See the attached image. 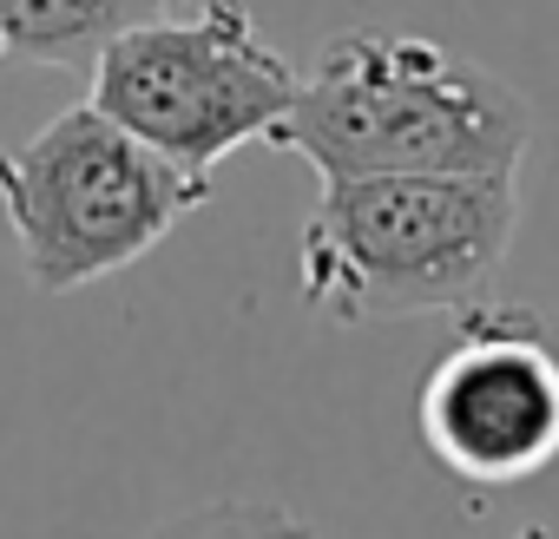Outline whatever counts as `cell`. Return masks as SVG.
<instances>
[{"label": "cell", "instance_id": "5", "mask_svg": "<svg viewBox=\"0 0 559 539\" xmlns=\"http://www.w3.org/2000/svg\"><path fill=\"white\" fill-rule=\"evenodd\" d=\"M421 447L467 487L507 493L559 460V349L546 316L520 303H474L454 343L415 388Z\"/></svg>", "mask_w": 559, "mask_h": 539}, {"label": "cell", "instance_id": "6", "mask_svg": "<svg viewBox=\"0 0 559 539\" xmlns=\"http://www.w3.org/2000/svg\"><path fill=\"white\" fill-rule=\"evenodd\" d=\"M191 0H0V67H93V53Z\"/></svg>", "mask_w": 559, "mask_h": 539}, {"label": "cell", "instance_id": "8", "mask_svg": "<svg viewBox=\"0 0 559 539\" xmlns=\"http://www.w3.org/2000/svg\"><path fill=\"white\" fill-rule=\"evenodd\" d=\"M513 539H552V532H546V526H520Z\"/></svg>", "mask_w": 559, "mask_h": 539}, {"label": "cell", "instance_id": "3", "mask_svg": "<svg viewBox=\"0 0 559 539\" xmlns=\"http://www.w3.org/2000/svg\"><path fill=\"white\" fill-rule=\"evenodd\" d=\"M217 178L178 171L93 99L53 112L34 139L0 145V217L40 297H73L158 250Z\"/></svg>", "mask_w": 559, "mask_h": 539}, {"label": "cell", "instance_id": "4", "mask_svg": "<svg viewBox=\"0 0 559 539\" xmlns=\"http://www.w3.org/2000/svg\"><path fill=\"white\" fill-rule=\"evenodd\" d=\"M86 99L178 171L217 178L230 152L276 139L297 67L263 40L243 0H191V14H152L112 34L93 53Z\"/></svg>", "mask_w": 559, "mask_h": 539}, {"label": "cell", "instance_id": "1", "mask_svg": "<svg viewBox=\"0 0 559 539\" xmlns=\"http://www.w3.org/2000/svg\"><path fill=\"white\" fill-rule=\"evenodd\" d=\"M533 132V99L480 60L421 34L349 27L297 73V99L270 145L297 152L317 178H395L520 171Z\"/></svg>", "mask_w": 559, "mask_h": 539}, {"label": "cell", "instance_id": "2", "mask_svg": "<svg viewBox=\"0 0 559 539\" xmlns=\"http://www.w3.org/2000/svg\"><path fill=\"white\" fill-rule=\"evenodd\" d=\"M520 230V171L323 178L297 237V297L317 323L461 316L493 297Z\"/></svg>", "mask_w": 559, "mask_h": 539}, {"label": "cell", "instance_id": "7", "mask_svg": "<svg viewBox=\"0 0 559 539\" xmlns=\"http://www.w3.org/2000/svg\"><path fill=\"white\" fill-rule=\"evenodd\" d=\"M145 539H323V532L276 500H204L158 519Z\"/></svg>", "mask_w": 559, "mask_h": 539}]
</instances>
